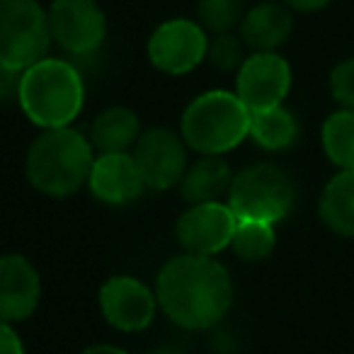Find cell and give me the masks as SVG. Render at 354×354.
Segmentation results:
<instances>
[{"instance_id":"cell-1","label":"cell","mask_w":354,"mask_h":354,"mask_svg":"<svg viewBox=\"0 0 354 354\" xmlns=\"http://www.w3.org/2000/svg\"><path fill=\"white\" fill-rule=\"evenodd\" d=\"M156 299L167 318L180 328L207 330L231 308V277L214 257L187 252L160 270Z\"/></svg>"},{"instance_id":"cell-2","label":"cell","mask_w":354,"mask_h":354,"mask_svg":"<svg viewBox=\"0 0 354 354\" xmlns=\"http://www.w3.org/2000/svg\"><path fill=\"white\" fill-rule=\"evenodd\" d=\"M93 143L71 127L46 129L27 153V177L49 197H68L80 189L93 167Z\"/></svg>"},{"instance_id":"cell-3","label":"cell","mask_w":354,"mask_h":354,"mask_svg":"<svg viewBox=\"0 0 354 354\" xmlns=\"http://www.w3.org/2000/svg\"><path fill=\"white\" fill-rule=\"evenodd\" d=\"M85 90L75 66L61 59H41L20 78L22 112L44 129L68 127L83 109Z\"/></svg>"},{"instance_id":"cell-4","label":"cell","mask_w":354,"mask_h":354,"mask_svg":"<svg viewBox=\"0 0 354 354\" xmlns=\"http://www.w3.org/2000/svg\"><path fill=\"white\" fill-rule=\"evenodd\" d=\"M245 136H250V112L236 93H204L183 114L185 143L202 156H223Z\"/></svg>"},{"instance_id":"cell-5","label":"cell","mask_w":354,"mask_h":354,"mask_svg":"<svg viewBox=\"0 0 354 354\" xmlns=\"http://www.w3.org/2000/svg\"><path fill=\"white\" fill-rule=\"evenodd\" d=\"M296 189L291 177L272 162H257L233 177L228 207L238 218H252L274 226L294 207Z\"/></svg>"},{"instance_id":"cell-6","label":"cell","mask_w":354,"mask_h":354,"mask_svg":"<svg viewBox=\"0 0 354 354\" xmlns=\"http://www.w3.org/2000/svg\"><path fill=\"white\" fill-rule=\"evenodd\" d=\"M49 15L37 0H0V66L27 71L46 59L51 46Z\"/></svg>"},{"instance_id":"cell-7","label":"cell","mask_w":354,"mask_h":354,"mask_svg":"<svg viewBox=\"0 0 354 354\" xmlns=\"http://www.w3.org/2000/svg\"><path fill=\"white\" fill-rule=\"evenodd\" d=\"M46 15L51 39L75 56L93 54L107 35V20L95 0H54Z\"/></svg>"},{"instance_id":"cell-8","label":"cell","mask_w":354,"mask_h":354,"mask_svg":"<svg viewBox=\"0 0 354 354\" xmlns=\"http://www.w3.org/2000/svg\"><path fill=\"white\" fill-rule=\"evenodd\" d=\"M207 30L192 20L162 22L148 39V59L156 68L170 75H183L207 59Z\"/></svg>"},{"instance_id":"cell-9","label":"cell","mask_w":354,"mask_h":354,"mask_svg":"<svg viewBox=\"0 0 354 354\" xmlns=\"http://www.w3.org/2000/svg\"><path fill=\"white\" fill-rule=\"evenodd\" d=\"M291 88V68L274 51H255L238 68L236 95L248 112L279 107Z\"/></svg>"},{"instance_id":"cell-10","label":"cell","mask_w":354,"mask_h":354,"mask_svg":"<svg viewBox=\"0 0 354 354\" xmlns=\"http://www.w3.org/2000/svg\"><path fill=\"white\" fill-rule=\"evenodd\" d=\"M187 143L170 129H151L133 146V160L148 189H170L187 172Z\"/></svg>"},{"instance_id":"cell-11","label":"cell","mask_w":354,"mask_h":354,"mask_svg":"<svg viewBox=\"0 0 354 354\" xmlns=\"http://www.w3.org/2000/svg\"><path fill=\"white\" fill-rule=\"evenodd\" d=\"M238 216L223 202L192 204L177 221V241L189 255L212 257L231 245Z\"/></svg>"},{"instance_id":"cell-12","label":"cell","mask_w":354,"mask_h":354,"mask_svg":"<svg viewBox=\"0 0 354 354\" xmlns=\"http://www.w3.org/2000/svg\"><path fill=\"white\" fill-rule=\"evenodd\" d=\"M100 308L107 323L122 333H141L153 323L158 299L133 277H112L100 289Z\"/></svg>"},{"instance_id":"cell-13","label":"cell","mask_w":354,"mask_h":354,"mask_svg":"<svg viewBox=\"0 0 354 354\" xmlns=\"http://www.w3.org/2000/svg\"><path fill=\"white\" fill-rule=\"evenodd\" d=\"M41 281L35 265L22 255L0 257V320H25L39 306Z\"/></svg>"},{"instance_id":"cell-14","label":"cell","mask_w":354,"mask_h":354,"mask_svg":"<svg viewBox=\"0 0 354 354\" xmlns=\"http://www.w3.org/2000/svg\"><path fill=\"white\" fill-rule=\"evenodd\" d=\"M88 185L100 202L114 207L133 202L141 197L143 189H148L136 160L129 153H102L95 158Z\"/></svg>"},{"instance_id":"cell-15","label":"cell","mask_w":354,"mask_h":354,"mask_svg":"<svg viewBox=\"0 0 354 354\" xmlns=\"http://www.w3.org/2000/svg\"><path fill=\"white\" fill-rule=\"evenodd\" d=\"M294 17L289 6L281 3H257L245 12L241 22V39L255 51H274L291 35Z\"/></svg>"},{"instance_id":"cell-16","label":"cell","mask_w":354,"mask_h":354,"mask_svg":"<svg viewBox=\"0 0 354 354\" xmlns=\"http://www.w3.org/2000/svg\"><path fill=\"white\" fill-rule=\"evenodd\" d=\"M231 165L221 156H204L187 167L180 187L189 204H202L218 202V197L231 189Z\"/></svg>"},{"instance_id":"cell-17","label":"cell","mask_w":354,"mask_h":354,"mask_svg":"<svg viewBox=\"0 0 354 354\" xmlns=\"http://www.w3.org/2000/svg\"><path fill=\"white\" fill-rule=\"evenodd\" d=\"M318 212L333 233L354 238V170H342L325 185Z\"/></svg>"},{"instance_id":"cell-18","label":"cell","mask_w":354,"mask_h":354,"mask_svg":"<svg viewBox=\"0 0 354 354\" xmlns=\"http://www.w3.org/2000/svg\"><path fill=\"white\" fill-rule=\"evenodd\" d=\"M138 141V117L127 107H109L95 119L90 143L102 153H127Z\"/></svg>"},{"instance_id":"cell-19","label":"cell","mask_w":354,"mask_h":354,"mask_svg":"<svg viewBox=\"0 0 354 354\" xmlns=\"http://www.w3.org/2000/svg\"><path fill=\"white\" fill-rule=\"evenodd\" d=\"M250 136L257 146L267 148V151H284L299 136V122L281 104L279 107L265 109V112H252Z\"/></svg>"},{"instance_id":"cell-20","label":"cell","mask_w":354,"mask_h":354,"mask_svg":"<svg viewBox=\"0 0 354 354\" xmlns=\"http://www.w3.org/2000/svg\"><path fill=\"white\" fill-rule=\"evenodd\" d=\"M325 156L342 170H354V112L339 109L323 124Z\"/></svg>"},{"instance_id":"cell-21","label":"cell","mask_w":354,"mask_h":354,"mask_svg":"<svg viewBox=\"0 0 354 354\" xmlns=\"http://www.w3.org/2000/svg\"><path fill=\"white\" fill-rule=\"evenodd\" d=\"M274 226L265 221H252V218H238L236 233H233L231 248L241 260L260 262L272 255L274 250Z\"/></svg>"},{"instance_id":"cell-22","label":"cell","mask_w":354,"mask_h":354,"mask_svg":"<svg viewBox=\"0 0 354 354\" xmlns=\"http://www.w3.org/2000/svg\"><path fill=\"white\" fill-rule=\"evenodd\" d=\"M245 0H199V20L207 32L226 35L245 17Z\"/></svg>"},{"instance_id":"cell-23","label":"cell","mask_w":354,"mask_h":354,"mask_svg":"<svg viewBox=\"0 0 354 354\" xmlns=\"http://www.w3.org/2000/svg\"><path fill=\"white\" fill-rule=\"evenodd\" d=\"M207 59L218 71H236L243 66V39L233 37L231 32L216 35L207 46Z\"/></svg>"},{"instance_id":"cell-24","label":"cell","mask_w":354,"mask_h":354,"mask_svg":"<svg viewBox=\"0 0 354 354\" xmlns=\"http://www.w3.org/2000/svg\"><path fill=\"white\" fill-rule=\"evenodd\" d=\"M330 93L342 104V109L354 112V59L337 64L330 73Z\"/></svg>"},{"instance_id":"cell-25","label":"cell","mask_w":354,"mask_h":354,"mask_svg":"<svg viewBox=\"0 0 354 354\" xmlns=\"http://www.w3.org/2000/svg\"><path fill=\"white\" fill-rule=\"evenodd\" d=\"M0 354H25V344H22L20 335L6 320H0Z\"/></svg>"},{"instance_id":"cell-26","label":"cell","mask_w":354,"mask_h":354,"mask_svg":"<svg viewBox=\"0 0 354 354\" xmlns=\"http://www.w3.org/2000/svg\"><path fill=\"white\" fill-rule=\"evenodd\" d=\"M286 6L291 10H299V12H315V10H323L325 6H330L333 0H284Z\"/></svg>"},{"instance_id":"cell-27","label":"cell","mask_w":354,"mask_h":354,"mask_svg":"<svg viewBox=\"0 0 354 354\" xmlns=\"http://www.w3.org/2000/svg\"><path fill=\"white\" fill-rule=\"evenodd\" d=\"M80 354H129V352H124L122 347H114V344H95V347H88Z\"/></svg>"},{"instance_id":"cell-28","label":"cell","mask_w":354,"mask_h":354,"mask_svg":"<svg viewBox=\"0 0 354 354\" xmlns=\"http://www.w3.org/2000/svg\"><path fill=\"white\" fill-rule=\"evenodd\" d=\"M151 354H185V352H180V349H175V347H160V349H156V352H151Z\"/></svg>"}]
</instances>
